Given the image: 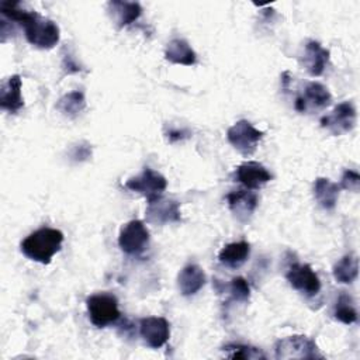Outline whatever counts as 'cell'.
I'll use <instances>...</instances> for the list:
<instances>
[{"instance_id":"603a6c76","label":"cell","mask_w":360,"mask_h":360,"mask_svg":"<svg viewBox=\"0 0 360 360\" xmlns=\"http://www.w3.org/2000/svg\"><path fill=\"white\" fill-rule=\"evenodd\" d=\"M58 111H60L65 117L75 118L86 108V98L82 90H73L62 96L56 103Z\"/></svg>"},{"instance_id":"e0dca14e","label":"cell","mask_w":360,"mask_h":360,"mask_svg":"<svg viewBox=\"0 0 360 360\" xmlns=\"http://www.w3.org/2000/svg\"><path fill=\"white\" fill-rule=\"evenodd\" d=\"M21 76L13 75L6 79L0 89V107L11 114L18 112L24 107V98L21 96Z\"/></svg>"},{"instance_id":"7c38bea8","label":"cell","mask_w":360,"mask_h":360,"mask_svg":"<svg viewBox=\"0 0 360 360\" xmlns=\"http://www.w3.org/2000/svg\"><path fill=\"white\" fill-rule=\"evenodd\" d=\"M139 335L146 346L159 349L170 338V325L163 316H146L139 321Z\"/></svg>"},{"instance_id":"44dd1931","label":"cell","mask_w":360,"mask_h":360,"mask_svg":"<svg viewBox=\"0 0 360 360\" xmlns=\"http://www.w3.org/2000/svg\"><path fill=\"white\" fill-rule=\"evenodd\" d=\"M314 197L319 207H322L326 211H330L335 208L339 197L340 187L338 183L330 181L326 177H318L314 181Z\"/></svg>"},{"instance_id":"277c9868","label":"cell","mask_w":360,"mask_h":360,"mask_svg":"<svg viewBox=\"0 0 360 360\" xmlns=\"http://www.w3.org/2000/svg\"><path fill=\"white\" fill-rule=\"evenodd\" d=\"M125 187L134 193L143 195L148 201H152L163 195V191L167 187V180L159 172H155L150 167H143V170L138 176L127 180Z\"/></svg>"},{"instance_id":"f1b7e54d","label":"cell","mask_w":360,"mask_h":360,"mask_svg":"<svg viewBox=\"0 0 360 360\" xmlns=\"http://www.w3.org/2000/svg\"><path fill=\"white\" fill-rule=\"evenodd\" d=\"M62 69L65 72V75H72V73H77L82 70V66L76 62L75 56L70 52H65L62 53Z\"/></svg>"},{"instance_id":"9a60e30c","label":"cell","mask_w":360,"mask_h":360,"mask_svg":"<svg viewBox=\"0 0 360 360\" xmlns=\"http://www.w3.org/2000/svg\"><path fill=\"white\" fill-rule=\"evenodd\" d=\"M329 51L318 41H308L300 55V63L311 76H321L329 63Z\"/></svg>"},{"instance_id":"9c48e42d","label":"cell","mask_w":360,"mask_h":360,"mask_svg":"<svg viewBox=\"0 0 360 360\" xmlns=\"http://www.w3.org/2000/svg\"><path fill=\"white\" fill-rule=\"evenodd\" d=\"M145 219L152 225H166L176 224L181 221L180 202L173 198H166L163 195L148 201V207L145 211Z\"/></svg>"},{"instance_id":"cb8c5ba5","label":"cell","mask_w":360,"mask_h":360,"mask_svg":"<svg viewBox=\"0 0 360 360\" xmlns=\"http://www.w3.org/2000/svg\"><path fill=\"white\" fill-rule=\"evenodd\" d=\"M333 316L346 325H352L357 321V311L354 308V302L352 297L345 291H342L336 300V304L333 308Z\"/></svg>"},{"instance_id":"5b68a950","label":"cell","mask_w":360,"mask_h":360,"mask_svg":"<svg viewBox=\"0 0 360 360\" xmlns=\"http://www.w3.org/2000/svg\"><path fill=\"white\" fill-rule=\"evenodd\" d=\"M149 231L141 219L127 222L118 235V246L121 250L131 256H138L148 249Z\"/></svg>"},{"instance_id":"4fadbf2b","label":"cell","mask_w":360,"mask_h":360,"mask_svg":"<svg viewBox=\"0 0 360 360\" xmlns=\"http://www.w3.org/2000/svg\"><path fill=\"white\" fill-rule=\"evenodd\" d=\"M226 202L233 217L239 222L245 224L252 218L253 212L256 211L259 198H257V194L249 188H238L228 193Z\"/></svg>"},{"instance_id":"d6986e66","label":"cell","mask_w":360,"mask_h":360,"mask_svg":"<svg viewBox=\"0 0 360 360\" xmlns=\"http://www.w3.org/2000/svg\"><path fill=\"white\" fill-rule=\"evenodd\" d=\"M165 58L172 63L184 66H191L197 62V53L183 38H173L167 42L165 49Z\"/></svg>"},{"instance_id":"5bb4252c","label":"cell","mask_w":360,"mask_h":360,"mask_svg":"<svg viewBox=\"0 0 360 360\" xmlns=\"http://www.w3.org/2000/svg\"><path fill=\"white\" fill-rule=\"evenodd\" d=\"M233 177L236 181L243 184L245 188L249 190H257L273 179L271 173L262 163L253 160L240 163L236 167Z\"/></svg>"},{"instance_id":"8992f818","label":"cell","mask_w":360,"mask_h":360,"mask_svg":"<svg viewBox=\"0 0 360 360\" xmlns=\"http://www.w3.org/2000/svg\"><path fill=\"white\" fill-rule=\"evenodd\" d=\"M276 359H316L322 357L314 340L304 335H294L277 340Z\"/></svg>"},{"instance_id":"8fae6325","label":"cell","mask_w":360,"mask_h":360,"mask_svg":"<svg viewBox=\"0 0 360 360\" xmlns=\"http://www.w3.org/2000/svg\"><path fill=\"white\" fill-rule=\"evenodd\" d=\"M332 101V96L329 90L318 83V82H309L304 90L297 96L294 108L298 112H312L318 110L326 108Z\"/></svg>"},{"instance_id":"4316f807","label":"cell","mask_w":360,"mask_h":360,"mask_svg":"<svg viewBox=\"0 0 360 360\" xmlns=\"http://www.w3.org/2000/svg\"><path fill=\"white\" fill-rule=\"evenodd\" d=\"M340 188L343 190H349V191H359L360 188V174L356 172V170H345L343 174H342V179H340V184H339Z\"/></svg>"},{"instance_id":"f546056e","label":"cell","mask_w":360,"mask_h":360,"mask_svg":"<svg viewBox=\"0 0 360 360\" xmlns=\"http://www.w3.org/2000/svg\"><path fill=\"white\" fill-rule=\"evenodd\" d=\"M165 135H166V138L170 143H174V142H179V141H183V139L188 138L190 132L184 128H170L169 131L165 132Z\"/></svg>"},{"instance_id":"6da1fadb","label":"cell","mask_w":360,"mask_h":360,"mask_svg":"<svg viewBox=\"0 0 360 360\" xmlns=\"http://www.w3.org/2000/svg\"><path fill=\"white\" fill-rule=\"evenodd\" d=\"M0 13L13 24H20L24 30L27 41L38 49H52L60 38V31L56 22L42 17L37 11L21 8L18 1H3Z\"/></svg>"},{"instance_id":"52a82bcc","label":"cell","mask_w":360,"mask_h":360,"mask_svg":"<svg viewBox=\"0 0 360 360\" xmlns=\"http://www.w3.org/2000/svg\"><path fill=\"white\" fill-rule=\"evenodd\" d=\"M263 135V131H259L246 120L235 122L226 132L228 142L243 156H250L256 150V146Z\"/></svg>"},{"instance_id":"ac0fdd59","label":"cell","mask_w":360,"mask_h":360,"mask_svg":"<svg viewBox=\"0 0 360 360\" xmlns=\"http://www.w3.org/2000/svg\"><path fill=\"white\" fill-rule=\"evenodd\" d=\"M205 281L207 277L204 270L195 263L184 266L177 276V287L183 297H191L197 294L204 287Z\"/></svg>"},{"instance_id":"30bf717a","label":"cell","mask_w":360,"mask_h":360,"mask_svg":"<svg viewBox=\"0 0 360 360\" xmlns=\"http://www.w3.org/2000/svg\"><path fill=\"white\" fill-rule=\"evenodd\" d=\"M288 284L307 297H314L321 290V280L309 264L294 263L285 273Z\"/></svg>"},{"instance_id":"83f0119b","label":"cell","mask_w":360,"mask_h":360,"mask_svg":"<svg viewBox=\"0 0 360 360\" xmlns=\"http://www.w3.org/2000/svg\"><path fill=\"white\" fill-rule=\"evenodd\" d=\"M91 156V145L87 142H79L72 146L70 150V159L75 162H83L87 160Z\"/></svg>"},{"instance_id":"ffe728a7","label":"cell","mask_w":360,"mask_h":360,"mask_svg":"<svg viewBox=\"0 0 360 360\" xmlns=\"http://www.w3.org/2000/svg\"><path fill=\"white\" fill-rule=\"evenodd\" d=\"M250 255V245L245 240L240 242H232L225 245L219 253L218 260L221 264L229 267V269H238L240 267Z\"/></svg>"},{"instance_id":"484cf974","label":"cell","mask_w":360,"mask_h":360,"mask_svg":"<svg viewBox=\"0 0 360 360\" xmlns=\"http://www.w3.org/2000/svg\"><path fill=\"white\" fill-rule=\"evenodd\" d=\"M228 294L232 302H246L250 297L249 283L243 277H233L228 284Z\"/></svg>"},{"instance_id":"3957f363","label":"cell","mask_w":360,"mask_h":360,"mask_svg":"<svg viewBox=\"0 0 360 360\" xmlns=\"http://www.w3.org/2000/svg\"><path fill=\"white\" fill-rule=\"evenodd\" d=\"M90 322L97 328H105L117 322L121 316L118 300L110 292H97L86 300Z\"/></svg>"},{"instance_id":"d4e9b609","label":"cell","mask_w":360,"mask_h":360,"mask_svg":"<svg viewBox=\"0 0 360 360\" xmlns=\"http://www.w3.org/2000/svg\"><path fill=\"white\" fill-rule=\"evenodd\" d=\"M224 353L229 359H264L266 356L256 347L240 345V343H229L222 347Z\"/></svg>"},{"instance_id":"7a4b0ae2","label":"cell","mask_w":360,"mask_h":360,"mask_svg":"<svg viewBox=\"0 0 360 360\" xmlns=\"http://www.w3.org/2000/svg\"><path fill=\"white\" fill-rule=\"evenodd\" d=\"M63 233L59 229L42 226L31 232L20 245L21 252L34 262L41 264L51 263L52 257L60 250Z\"/></svg>"},{"instance_id":"2e32d148","label":"cell","mask_w":360,"mask_h":360,"mask_svg":"<svg viewBox=\"0 0 360 360\" xmlns=\"http://www.w3.org/2000/svg\"><path fill=\"white\" fill-rule=\"evenodd\" d=\"M107 13L114 22V25L121 30L134 21H136L142 14V7L136 1H122L112 0L107 3Z\"/></svg>"},{"instance_id":"ba28073f","label":"cell","mask_w":360,"mask_h":360,"mask_svg":"<svg viewBox=\"0 0 360 360\" xmlns=\"http://www.w3.org/2000/svg\"><path fill=\"white\" fill-rule=\"evenodd\" d=\"M356 125V108L350 101L338 104L330 114L321 118V127L335 136L350 132Z\"/></svg>"},{"instance_id":"7402d4cb","label":"cell","mask_w":360,"mask_h":360,"mask_svg":"<svg viewBox=\"0 0 360 360\" xmlns=\"http://www.w3.org/2000/svg\"><path fill=\"white\" fill-rule=\"evenodd\" d=\"M333 277L338 283L350 284L357 278L359 274V260L353 253L345 255L335 266H333Z\"/></svg>"}]
</instances>
